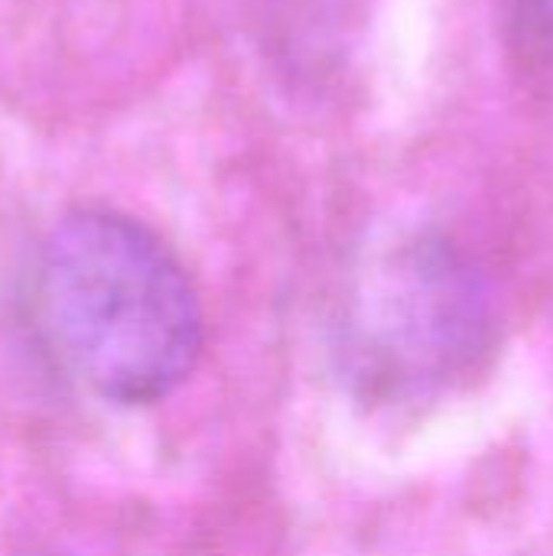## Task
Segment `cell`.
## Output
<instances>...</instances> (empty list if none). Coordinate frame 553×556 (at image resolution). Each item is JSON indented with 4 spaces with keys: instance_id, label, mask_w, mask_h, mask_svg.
I'll return each instance as SVG.
<instances>
[{
    "instance_id": "obj_1",
    "label": "cell",
    "mask_w": 553,
    "mask_h": 556,
    "mask_svg": "<svg viewBox=\"0 0 553 556\" xmlns=\"http://www.w3.org/2000/svg\"><path fill=\"white\" fill-rule=\"evenodd\" d=\"M26 293L52 362L104 401H160L199 358V296L169 248L127 215L62 218L33 257Z\"/></svg>"
},
{
    "instance_id": "obj_2",
    "label": "cell",
    "mask_w": 553,
    "mask_h": 556,
    "mask_svg": "<svg viewBox=\"0 0 553 556\" xmlns=\"http://www.w3.org/2000/svg\"><path fill=\"white\" fill-rule=\"evenodd\" d=\"M492 345V303L473 264L437 235L375 254L342 319V368L381 404L427 401L466 378Z\"/></svg>"
}]
</instances>
